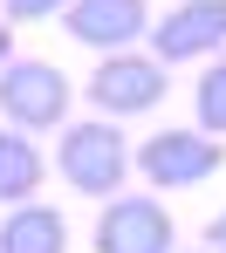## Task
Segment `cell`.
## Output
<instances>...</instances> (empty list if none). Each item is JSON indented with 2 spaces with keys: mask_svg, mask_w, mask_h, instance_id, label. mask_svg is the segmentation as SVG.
<instances>
[{
  "mask_svg": "<svg viewBox=\"0 0 226 253\" xmlns=\"http://www.w3.org/2000/svg\"><path fill=\"white\" fill-rule=\"evenodd\" d=\"M55 165H62V178H69L83 199H117V192H124V178H131V137L110 124V117L62 124Z\"/></svg>",
  "mask_w": 226,
  "mask_h": 253,
  "instance_id": "1",
  "label": "cell"
},
{
  "mask_svg": "<svg viewBox=\"0 0 226 253\" xmlns=\"http://www.w3.org/2000/svg\"><path fill=\"white\" fill-rule=\"evenodd\" d=\"M131 165L144 171V185H165V192H192L206 178L226 171V144L206 130H151L131 151Z\"/></svg>",
  "mask_w": 226,
  "mask_h": 253,
  "instance_id": "2",
  "label": "cell"
},
{
  "mask_svg": "<svg viewBox=\"0 0 226 253\" xmlns=\"http://www.w3.org/2000/svg\"><path fill=\"white\" fill-rule=\"evenodd\" d=\"M69 76L42 62V55H14L7 69H0V117L14 130H62L69 117Z\"/></svg>",
  "mask_w": 226,
  "mask_h": 253,
  "instance_id": "3",
  "label": "cell"
},
{
  "mask_svg": "<svg viewBox=\"0 0 226 253\" xmlns=\"http://www.w3.org/2000/svg\"><path fill=\"white\" fill-rule=\"evenodd\" d=\"M172 247H179V226H172L165 199H151V192L103 199V212H96V253H172Z\"/></svg>",
  "mask_w": 226,
  "mask_h": 253,
  "instance_id": "4",
  "label": "cell"
},
{
  "mask_svg": "<svg viewBox=\"0 0 226 253\" xmlns=\"http://www.w3.org/2000/svg\"><path fill=\"white\" fill-rule=\"evenodd\" d=\"M165 89H172V76H165V62L158 55H103L90 76V103L117 124V117H144V110H158L165 103Z\"/></svg>",
  "mask_w": 226,
  "mask_h": 253,
  "instance_id": "5",
  "label": "cell"
},
{
  "mask_svg": "<svg viewBox=\"0 0 226 253\" xmlns=\"http://www.w3.org/2000/svg\"><path fill=\"white\" fill-rule=\"evenodd\" d=\"M144 35H151V55H158L165 69L206 62V55L226 48V0H179V7H172L165 21H151Z\"/></svg>",
  "mask_w": 226,
  "mask_h": 253,
  "instance_id": "6",
  "label": "cell"
},
{
  "mask_svg": "<svg viewBox=\"0 0 226 253\" xmlns=\"http://www.w3.org/2000/svg\"><path fill=\"white\" fill-rule=\"evenodd\" d=\"M144 28H151L144 0H69V14H62V35L96 48V55H124Z\"/></svg>",
  "mask_w": 226,
  "mask_h": 253,
  "instance_id": "7",
  "label": "cell"
},
{
  "mask_svg": "<svg viewBox=\"0 0 226 253\" xmlns=\"http://www.w3.org/2000/svg\"><path fill=\"white\" fill-rule=\"evenodd\" d=\"M0 253H69V219L55 206H14L0 219Z\"/></svg>",
  "mask_w": 226,
  "mask_h": 253,
  "instance_id": "8",
  "label": "cell"
},
{
  "mask_svg": "<svg viewBox=\"0 0 226 253\" xmlns=\"http://www.w3.org/2000/svg\"><path fill=\"white\" fill-rule=\"evenodd\" d=\"M42 151H35V137L28 130H0V206H28L35 192H42Z\"/></svg>",
  "mask_w": 226,
  "mask_h": 253,
  "instance_id": "9",
  "label": "cell"
},
{
  "mask_svg": "<svg viewBox=\"0 0 226 253\" xmlns=\"http://www.w3.org/2000/svg\"><path fill=\"white\" fill-rule=\"evenodd\" d=\"M192 110H199V130H220L226 137V55L199 76V89H192Z\"/></svg>",
  "mask_w": 226,
  "mask_h": 253,
  "instance_id": "10",
  "label": "cell"
},
{
  "mask_svg": "<svg viewBox=\"0 0 226 253\" xmlns=\"http://www.w3.org/2000/svg\"><path fill=\"white\" fill-rule=\"evenodd\" d=\"M69 0H7V28H28V21H62Z\"/></svg>",
  "mask_w": 226,
  "mask_h": 253,
  "instance_id": "11",
  "label": "cell"
},
{
  "mask_svg": "<svg viewBox=\"0 0 226 253\" xmlns=\"http://www.w3.org/2000/svg\"><path fill=\"white\" fill-rule=\"evenodd\" d=\"M206 253H226V212H220V219H206Z\"/></svg>",
  "mask_w": 226,
  "mask_h": 253,
  "instance_id": "12",
  "label": "cell"
},
{
  "mask_svg": "<svg viewBox=\"0 0 226 253\" xmlns=\"http://www.w3.org/2000/svg\"><path fill=\"white\" fill-rule=\"evenodd\" d=\"M7 62H14V28L0 21V69H7Z\"/></svg>",
  "mask_w": 226,
  "mask_h": 253,
  "instance_id": "13",
  "label": "cell"
}]
</instances>
